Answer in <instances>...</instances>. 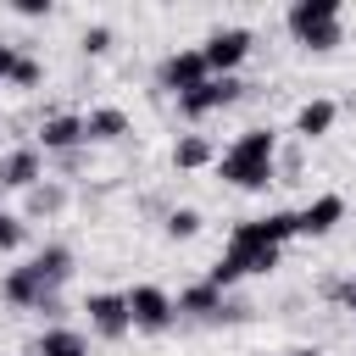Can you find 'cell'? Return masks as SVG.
Here are the masks:
<instances>
[{
  "label": "cell",
  "instance_id": "obj_1",
  "mask_svg": "<svg viewBox=\"0 0 356 356\" xmlns=\"http://www.w3.org/2000/svg\"><path fill=\"white\" fill-rule=\"evenodd\" d=\"M217 172L234 189H267V184H278V134L273 128H245L217 156Z\"/></svg>",
  "mask_w": 356,
  "mask_h": 356
},
{
  "label": "cell",
  "instance_id": "obj_2",
  "mask_svg": "<svg viewBox=\"0 0 356 356\" xmlns=\"http://www.w3.org/2000/svg\"><path fill=\"white\" fill-rule=\"evenodd\" d=\"M284 22H289L295 44H306V50H334V44H345L339 0H295V6L284 11Z\"/></svg>",
  "mask_w": 356,
  "mask_h": 356
},
{
  "label": "cell",
  "instance_id": "obj_3",
  "mask_svg": "<svg viewBox=\"0 0 356 356\" xmlns=\"http://www.w3.org/2000/svg\"><path fill=\"white\" fill-rule=\"evenodd\" d=\"M211 78V67H206V56H200V44H189V50H167L161 56V67H156V83L167 89V95H195L200 83Z\"/></svg>",
  "mask_w": 356,
  "mask_h": 356
},
{
  "label": "cell",
  "instance_id": "obj_4",
  "mask_svg": "<svg viewBox=\"0 0 356 356\" xmlns=\"http://www.w3.org/2000/svg\"><path fill=\"white\" fill-rule=\"evenodd\" d=\"M250 44H256V33H250V28H211V33H206V44H200V56H206L211 78H234V67L250 56Z\"/></svg>",
  "mask_w": 356,
  "mask_h": 356
},
{
  "label": "cell",
  "instance_id": "obj_5",
  "mask_svg": "<svg viewBox=\"0 0 356 356\" xmlns=\"http://www.w3.org/2000/svg\"><path fill=\"white\" fill-rule=\"evenodd\" d=\"M128 312H134V328H145V334H161V328H172V317H178V300H172L161 284H134V289H128Z\"/></svg>",
  "mask_w": 356,
  "mask_h": 356
},
{
  "label": "cell",
  "instance_id": "obj_6",
  "mask_svg": "<svg viewBox=\"0 0 356 356\" xmlns=\"http://www.w3.org/2000/svg\"><path fill=\"white\" fill-rule=\"evenodd\" d=\"M0 295H6L11 306H22V312H56V289H50L33 267H11V273L0 278Z\"/></svg>",
  "mask_w": 356,
  "mask_h": 356
},
{
  "label": "cell",
  "instance_id": "obj_7",
  "mask_svg": "<svg viewBox=\"0 0 356 356\" xmlns=\"http://www.w3.org/2000/svg\"><path fill=\"white\" fill-rule=\"evenodd\" d=\"M178 312L184 317H200V323H217V317H245V306H234L217 284H189L178 295Z\"/></svg>",
  "mask_w": 356,
  "mask_h": 356
},
{
  "label": "cell",
  "instance_id": "obj_8",
  "mask_svg": "<svg viewBox=\"0 0 356 356\" xmlns=\"http://www.w3.org/2000/svg\"><path fill=\"white\" fill-rule=\"evenodd\" d=\"M44 178V150L39 145H17V150H6L0 156V189H33Z\"/></svg>",
  "mask_w": 356,
  "mask_h": 356
},
{
  "label": "cell",
  "instance_id": "obj_9",
  "mask_svg": "<svg viewBox=\"0 0 356 356\" xmlns=\"http://www.w3.org/2000/svg\"><path fill=\"white\" fill-rule=\"evenodd\" d=\"M239 95H245V83H239V78H206L195 95H184V100H178V111H184V117H211V111L234 106Z\"/></svg>",
  "mask_w": 356,
  "mask_h": 356
},
{
  "label": "cell",
  "instance_id": "obj_10",
  "mask_svg": "<svg viewBox=\"0 0 356 356\" xmlns=\"http://www.w3.org/2000/svg\"><path fill=\"white\" fill-rule=\"evenodd\" d=\"M89 328L100 334V339H122L128 328H134V312H128V295H89Z\"/></svg>",
  "mask_w": 356,
  "mask_h": 356
},
{
  "label": "cell",
  "instance_id": "obj_11",
  "mask_svg": "<svg viewBox=\"0 0 356 356\" xmlns=\"http://www.w3.org/2000/svg\"><path fill=\"white\" fill-rule=\"evenodd\" d=\"M78 145H89L83 139V117H72V111H56V117H44L39 122V150L50 156V150H78Z\"/></svg>",
  "mask_w": 356,
  "mask_h": 356
},
{
  "label": "cell",
  "instance_id": "obj_12",
  "mask_svg": "<svg viewBox=\"0 0 356 356\" xmlns=\"http://www.w3.org/2000/svg\"><path fill=\"white\" fill-rule=\"evenodd\" d=\"M345 217V195H317L306 211H295V234H306V239H323V234H334V222Z\"/></svg>",
  "mask_w": 356,
  "mask_h": 356
},
{
  "label": "cell",
  "instance_id": "obj_13",
  "mask_svg": "<svg viewBox=\"0 0 356 356\" xmlns=\"http://www.w3.org/2000/svg\"><path fill=\"white\" fill-rule=\"evenodd\" d=\"M334 122H339V106H334L328 95H317V100H306V106L295 111V134H300V139H323Z\"/></svg>",
  "mask_w": 356,
  "mask_h": 356
},
{
  "label": "cell",
  "instance_id": "obj_14",
  "mask_svg": "<svg viewBox=\"0 0 356 356\" xmlns=\"http://www.w3.org/2000/svg\"><path fill=\"white\" fill-rule=\"evenodd\" d=\"M122 134H128V111H117V106H95L83 117V139H95V145H111Z\"/></svg>",
  "mask_w": 356,
  "mask_h": 356
},
{
  "label": "cell",
  "instance_id": "obj_15",
  "mask_svg": "<svg viewBox=\"0 0 356 356\" xmlns=\"http://www.w3.org/2000/svg\"><path fill=\"white\" fill-rule=\"evenodd\" d=\"M28 267H33V273H39L50 289H61V284L72 278V250H67V245H44V250H39Z\"/></svg>",
  "mask_w": 356,
  "mask_h": 356
},
{
  "label": "cell",
  "instance_id": "obj_16",
  "mask_svg": "<svg viewBox=\"0 0 356 356\" xmlns=\"http://www.w3.org/2000/svg\"><path fill=\"white\" fill-rule=\"evenodd\" d=\"M33 356H89V339L78 328H44L39 345H33Z\"/></svg>",
  "mask_w": 356,
  "mask_h": 356
},
{
  "label": "cell",
  "instance_id": "obj_17",
  "mask_svg": "<svg viewBox=\"0 0 356 356\" xmlns=\"http://www.w3.org/2000/svg\"><path fill=\"white\" fill-rule=\"evenodd\" d=\"M61 211H67V189L56 178H39L28 189V217H61Z\"/></svg>",
  "mask_w": 356,
  "mask_h": 356
},
{
  "label": "cell",
  "instance_id": "obj_18",
  "mask_svg": "<svg viewBox=\"0 0 356 356\" xmlns=\"http://www.w3.org/2000/svg\"><path fill=\"white\" fill-rule=\"evenodd\" d=\"M217 150H211V139L206 134H178V145H172V167H184V172H195V167H206Z\"/></svg>",
  "mask_w": 356,
  "mask_h": 356
},
{
  "label": "cell",
  "instance_id": "obj_19",
  "mask_svg": "<svg viewBox=\"0 0 356 356\" xmlns=\"http://www.w3.org/2000/svg\"><path fill=\"white\" fill-rule=\"evenodd\" d=\"M200 222H206V217H200L195 206H172L161 228H167V239H195V234H200Z\"/></svg>",
  "mask_w": 356,
  "mask_h": 356
},
{
  "label": "cell",
  "instance_id": "obj_20",
  "mask_svg": "<svg viewBox=\"0 0 356 356\" xmlns=\"http://www.w3.org/2000/svg\"><path fill=\"white\" fill-rule=\"evenodd\" d=\"M22 234H28V228H22V217L0 206V256H6V250H17V245H22Z\"/></svg>",
  "mask_w": 356,
  "mask_h": 356
},
{
  "label": "cell",
  "instance_id": "obj_21",
  "mask_svg": "<svg viewBox=\"0 0 356 356\" xmlns=\"http://www.w3.org/2000/svg\"><path fill=\"white\" fill-rule=\"evenodd\" d=\"M39 78H44V67H39L33 56H17V67H11V83H17V89H33Z\"/></svg>",
  "mask_w": 356,
  "mask_h": 356
},
{
  "label": "cell",
  "instance_id": "obj_22",
  "mask_svg": "<svg viewBox=\"0 0 356 356\" xmlns=\"http://www.w3.org/2000/svg\"><path fill=\"white\" fill-rule=\"evenodd\" d=\"M83 50H89V56H106V50H111V28H106V22L83 28Z\"/></svg>",
  "mask_w": 356,
  "mask_h": 356
},
{
  "label": "cell",
  "instance_id": "obj_23",
  "mask_svg": "<svg viewBox=\"0 0 356 356\" xmlns=\"http://www.w3.org/2000/svg\"><path fill=\"white\" fill-rule=\"evenodd\" d=\"M328 295H334V300H339L345 312H356V278H345V284H334Z\"/></svg>",
  "mask_w": 356,
  "mask_h": 356
},
{
  "label": "cell",
  "instance_id": "obj_24",
  "mask_svg": "<svg viewBox=\"0 0 356 356\" xmlns=\"http://www.w3.org/2000/svg\"><path fill=\"white\" fill-rule=\"evenodd\" d=\"M17 56H22V50L0 39V83H11V67H17Z\"/></svg>",
  "mask_w": 356,
  "mask_h": 356
},
{
  "label": "cell",
  "instance_id": "obj_25",
  "mask_svg": "<svg viewBox=\"0 0 356 356\" xmlns=\"http://www.w3.org/2000/svg\"><path fill=\"white\" fill-rule=\"evenodd\" d=\"M289 356H317V350H289Z\"/></svg>",
  "mask_w": 356,
  "mask_h": 356
}]
</instances>
